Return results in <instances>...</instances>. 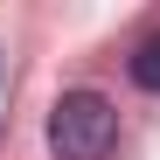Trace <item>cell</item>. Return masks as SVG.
Returning <instances> with one entry per match:
<instances>
[{"instance_id": "obj_1", "label": "cell", "mask_w": 160, "mask_h": 160, "mask_svg": "<svg viewBox=\"0 0 160 160\" xmlns=\"http://www.w3.org/2000/svg\"><path fill=\"white\" fill-rule=\"evenodd\" d=\"M49 146H56V160H104L118 146V112L112 98L98 91H63L56 112H49Z\"/></svg>"}, {"instance_id": "obj_2", "label": "cell", "mask_w": 160, "mask_h": 160, "mask_svg": "<svg viewBox=\"0 0 160 160\" xmlns=\"http://www.w3.org/2000/svg\"><path fill=\"white\" fill-rule=\"evenodd\" d=\"M125 70H132V84H139V91H153V98H160V28L125 56Z\"/></svg>"}]
</instances>
